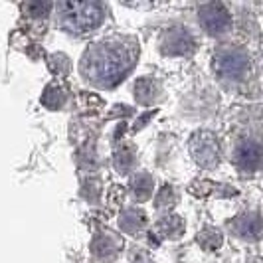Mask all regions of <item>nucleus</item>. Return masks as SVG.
<instances>
[{"mask_svg": "<svg viewBox=\"0 0 263 263\" xmlns=\"http://www.w3.org/2000/svg\"><path fill=\"white\" fill-rule=\"evenodd\" d=\"M133 52L121 42H101L91 46L81 58V76L95 87H115L131 69Z\"/></svg>", "mask_w": 263, "mask_h": 263, "instance_id": "f257e3e1", "label": "nucleus"}, {"mask_svg": "<svg viewBox=\"0 0 263 263\" xmlns=\"http://www.w3.org/2000/svg\"><path fill=\"white\" fill-rule=\"evenodd\" d=\"M58 24L69 34H85L105 20V6L101 2H58Z\"/></svg>", "mask_w": 263, "mask_h": 263, "instance_id": "f03ea898", "label": "nucleus"}, {"mask_svg": "<svg viewBox=\"0 0 263 263\" xmlns=\"http://www.w3.org/2000/svg\"><path fill=\"white\" fill-rule=\"evenodd\" d=\"M250 69V55L241 48L224 46L214 55V71L222 79L239 81Z\"/></svg>", "mask_w": 263, "mask_h": 263, "instance_id": "7ed1b4c3", "label": "nucleus"}, {"mask_svg": "<svg viewBox=\"0 0 263 263\" xmlns=\"http://www.w3.org/2000/svg\"><path fill=\"white\" fill-rule=\"evenodd\" d=\"M198 22L210 36H224L232 30V14L222 2H208L198 8Z\"/></svg>", "mask_w": 263, "mask_h": 263, "instance_id": "20e7f679", "label": "nucleus"}, {"mask_svg": "<svg viewBox=\"0 0 263 263\" xmlns=\"http://www.w3.org/2000/svg\"><path fill=\"white\" fill-rule=\"evenodd\" d=\"M190 153L202 168H214L220 162V145L210 131H200L190 139Z\"/></svg>", "mask_w": 263, "mask_h": 263, "instance_id": "39448f33", "label": "nucleus"}, {"mask_svg": "<svg viewBox=\"0 0 263 263\" xmlns=\"http://www.w3.org/2000/svg\"><path fill=\"white\" fill-rule=\"evenodd\" d=\"M160 52L166 55H188L194 52V36L184 26L168 28L160 38Z\"/></svg>", "mask_w": 263, "mask_h": 263, "instance_id": "423d86ee", "label": "nucleus"}, {"mask_svg": "<svg viewBox=\"0 0 263 263\" xmlns=\"http://www.w3.org/2000/svg\"><path fill=\"white\" fill-rule=\"evenodd\" d=\"M234 160L243 171H255L261 162V145L253 139H241L234 148Z\"/></svg>", "mask_w": 263, "mask_h": 263, "instance_id": "0eeeda50", "label": "nucleus"}, {"mask_svg": "<svg viewBox=\"0 0 263 263\" xmlns=\"http://www.w3.org/2000/svg\"><path fill=\"white\" fill-rule=\"evenodd\" d=\"M232 232L241 239L255 241L261 236V220L257 214H241L232 222Z\"/></svg>", "mask_w": 263, "mask_h": 263, "instance_id": "6e6552de", "label": "nucleus"}, {"mask_svg": "<svg viewBox=\"0 0 263 263\" xmlns=\"http://www.w3.org/2000/svg\"><path fill=\"white\" fill-rule=\"evenodd\" d=\"M119 226L127 234H137L146 226V216L141 208H125L119 216Z\"/></svg>", "mask_w": 263, "mask_h": 263, "instance_id": "1a4fd4ad", "label": "nucleus"}, {"mask_svg": "<svg viewBox=\"0 0 263 263\" xmlns=\"http://www.w3.org/2000/svg\"><path fill=\"white\" fill-rule=\"evenodd\" d=\"M160 95V85L157 79L153 78H141L135 83V99L141 105H151L155 99Z\"/></svg>", "mask_w": 263, "mask_h": 263, "instance_id": "9d476101", "label": "nucleus"}, {"mask_svg": "<svg viewBox=\"0 0 263 263\" xmlns=\"http://www.w3.org/2000/svg\"><path fill=\"white\" fill-rule=\"evenodd\" d=\"M91 251L95 257L103 259V261H111L117 257V251H119V243L113 239V236H95V239L91 241Z\"/></svg>", "mask_w": 263, "mask_h": 263, "instance_id": "9b49d317", "label": "nucleus"}, {"mask_svg": "<svg viewBox=\"0 0 263 263\" xmlns=\"http://www.w3.org/2000/svg\"><path fill=\"white\" fill-rule=\"evenodd\" d=\"M153 188H155V180L151 174L146 172H139L135 174L131 180V194L135 196L137 202H145L153 196Z\"/></svg>", "mask_w": 263, "mask_h": 263, "instance_id": "f8f14e48", "label": "nucleus"}, {"mask_svg": "<svg viewBox=\"0 0 263 263\" xmlns=\"http://www.w3.org/2000/svg\"><path fill=\"white\" fill-rule=\"evenodd\" d=\"M157 230L162 237L178 239V236H182V232H184V222L180 218H176V216H166V218L158 220Z\"/></svg>", "mask_w": 263, "mask_h": 263, "instance_id": "ddd939ff", "label": "nucleus"}, {"mask_svg": "<svg viewBox=\"0 0 263 263\" xmlns=\"http://www.w3.org/2000/svg\"><path fill=\"white\" fill-rule=\"evenodd\" d=\"M64 101H66V95L62 91V87H58V85H50L42 97V103L48 109H60L64 105Z\"/></svg>", "mask_w": 263, "mask_h": 263, "instance_id": "4468645a", "label": "nucleus"}, {"mask_svg": "<svg viewBox=\"0 0 263 263\" xmlns=\"http://www.w3.org/2000/svg\"><path fill=\"white\" fill-rule=\"evenodd\" d=\"M198 243H202L206 250H216L222 246V234L214 228H206L202 234H198Z\"/></svg>", "mask_w": 263, "mask_h": 263, "instance_id": "2eb2a0df", "label": "nucleus"}, {"mask_svg": "<svg viewBox=\"0 0 263 263\" xmlns=\"http://www.w3.org/2000/svg\"><path fill=\"white\" fill-rule=\"evenodd\" d=\"M135 166V155L131 148H121L115 155V168L119 172H129Z\"/></svg>", "mask_w": 263, "mask_h": 263, "instance_id": "dca6fc26", "label": "nucleus"}, {"mask_svg": "<svg viewBox=\"0 0 263 263\" xmlns=\"http://www.w3.org/2000/svg\"><path fill=\"white\" fill-rule=\"evenodd\" d=\"M52 8L53 6L50 4V2H30V4L24 6V10H26L32 18H46Z\"/></svg>", "mask_w": 263, "mask_h": 263, "instance_id": "f3484780", "label": "nucleus"}, {"mask_svg": "<svg viewBox=\"0 0 263 263\" xmlns=\"http://www.w3.org/2000/svg\"><path fill=\"white\" fill-rule=\"evenodd\" d=\"M176 202V196H174V190H172L171 186H164L162 190H160V194L157 196V208H171L172 204Z\"/></svg>", "mask_w": 263, "mask_h": 263, "instance_id": "a211bd4d", "label": "nucleus"}]
</instances>
